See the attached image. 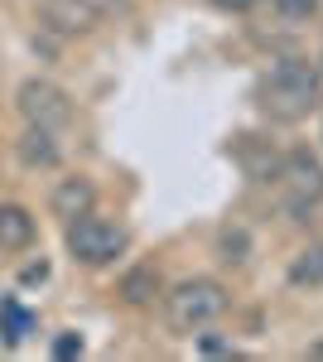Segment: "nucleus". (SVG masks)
Wrapping results in <instances>:
<instances>
[{
  "label": "nucleus",
  "instance_id": "f257e3e1",
  "mask_svg": "<svg viewBox=\"0 0 323 362\" xmlns=\"http://www.w3.org/2000/svg\"><path fill=\"white\" fill-rule=\"evenodd\" d=\"M319 107H323V78H319V68H309L299 58H285L261 83V112L270 121H304Z\"/></svg>",
  "mask_w": 323,
  "mask_h": 362
},
{
  "label": "nucleus",
  "instance_id": "7ed1b4c3",
  "mask_svg": "<svg viewBox=\"0 0 323 362\" xmlns=\"http://www.w3.org/2000/svg\"><path fill=\"white\" fill-rule=\"evenodd\" d=\"M126 242H131V232L111 218H97V213H82L68 223V251L82 266H111L126 251Z\"/></svg>",
  "mask_w": 323,
  "mask_h": 362
},
{
  "label": "nucleus",
  "instance_id": "20e7f679",
  "mask_svg": "<svg viewBox=\"0 0 323 362\" xmlns=\"http://www.w3.org/2000/svg\"><path fill=\"white\" fill-rule=\"evenodd\" d=\"M15 107L25 116V126H44V131H68L73 126V97L49 78H25L15 92Z\"/></svg>",
  "mask_w": 323,
  "mask_h": 362
},
{
  "label": "nucleus",
  "instance_id": "f3484780",
  "mask_svg": "<svg viewBox=\"0 0 323 362\" xmlns=\"http://www.w3.org/2000/svg\"><path fill=\"white\" fill-rule=\"evenodd\" d=\"M217 5H222V10H246L251 0H217Z\"/></svg>",
  "mask_w": 323,
  "mask_h": 362
},
{
  "label": "nucleus",
  "instance_id": "9d476101",
  "mask_svg": "<svg viewBox=\"0 0 323 362\" xmlns=\"http://www.w3.org/2000/svg\"><path fill=\"white\" fill-rule=\"evenodd\" d=\"M290 285H299V290H314V285H323V242L304 247L295 261H290Z\"/></svg>",
  "mask_w": 323,
  "mask_h": 362
},
{
  "label": "nucleus",
  "instance_id": "f8f14e48",
  "mask_svg": "<svg viewBox=\"0 0 323 362\" xmlns=\"http://www.w3.org/2000/svg\"><path fill=\"white\" fill-rule=\"evenodd\" d=\"M29 329H34V319H29L20 305H0V334L10 338V343H25Z\"/></svg>",
  "mask_w": 323,
  "mask_h": 362
},
{
  "label": "nucleus",
  "instance_id": "39448f33",
  "mask_svg": "<svg viewBox=\"0 0 323 362\" xmlns=\"http://www.w3.org/2000/svg\"><path fill=\"white\" fill-rule=\"evenodd\" d=\"M39 20L54 34H92L102 25V5L97 0H39Z\"/></svg>",
  "mask_w": 323,
  "mask_h": 362
},
{
  "label": "nucleus",
  "instance_id": "6e6552de",
  "mask_svg": "<svg viewBox=\"0 0 323 362\" xmlns=\"http://www.w3.org/2000/svg\"><path fill=\"white\" fill-rule=\"evenodd\" d=\"M34 213L25 203H0V251H29L34 247Z\"/></svg>",
  "mask_w": 323,
  "mask_h": 362
},
{
  "label": "nucleus",
  "instance_id": "9b49d317",
  "mask_svg": "<svg viewBox=\"0 0 323 362\" xmlns=\"http://www.w3.org/2000/svg\"><path fill=\"white\" fill-rule=\"evenodd\" d=\"M285 179H290L295 198H309V194H319V189H323V174H319V165H314V155H290Z\"/></svg>",
  "mask_w": 323,
  "mask_h": 362
},
{
  "label": "nucleus",
  "instance_id": "f03ea898",
  "mask_svg": "<svg viewBox=\"0 0 323 362\" xmlns=\"http://www.w3.org/2000/svg\"><path fill=\"white\" fill-rule=\"evenodd\" d=\"M164 314H169V324H174L179 334H198V329H208V324H217V319L227 314V290L208 276L179 280V285L164 295Z\"/></svg>",
  "mask_w": 323,
  "mask_h": 362
},
{
  "label": "nucleus",
  "instance_id": "1a4fd4ad",
  "mask_svg": "<svg viewBox=\"0 0 323 362\" xmlns=\"http://www.w3.org/2000/svg\"><path fill=\"white\" fill-rule=\"evenodd\" d=\"M155 295H160V271L150 266V261H140V266H131L126 276H121V300L135 309L155 305Z\"/></svg>",
  "mask_w": 323,
  "mask_h": 362
},
{
  "label": "nucleus",
  "instance_id": "0eeeda50",
  "mask_svg": "<svg viewBox=\"0 0 323 362\" xmlns=\"http://www.w3.org/2000/svg\"><path fill=\"white\" fill-rule=\"evenodd\" d=\"M15 155H20L29 169H54L58 160H63V150H58V131H44V126H25V136L15 140Z\"/></svg>",
  "mask_w": 323,
  "mask_h": 362
},
{
  "label": "nucleus",
  "instance_id": "4468645a",
  "mask_svg": "<svg viewBox=\"0 0 323 362\" xmlns=\"http://www.w3.org/2000/svg\"><path fill=\"white\" fill-rule=\"evenodd\" d=\"M270 5H275L285 20H309V15L319 10V0H270Z\"/></svg>",
  "mask_w": 323,
  "mask_h": 362
},
{
  "label": "nucleus",
  "instance_id": "423d86ee",
  "mask_svg": "<svg viewBox=\"0 0 323 362\" xmlns=\"http://www.w3.org/2000/svg\"><path fill=\"white\" fill-rule=\"evenodd\" d=\"M49 208H54V218L73 223V218H82V213H92V208H97V184H92L87 174L58 179V189L49 194Z\"/></svg>",
  "mask_w": 323,
  "mask_h": 362
},
{
  "label": "nucleus",
  "instance_id": "ddd939ff",
  "mask_svg": "<svg viewBox=\"0 0 323 362\" xmlns=\"http://www.w3.org/2000/svg\"><path fill=\"white\" fill-rule=\"evenodd\" d=\"M217 247H222V261H227V266H232V261H246V232L242 227H222Z\"/></svg>",
  "mask_w": 323,
  "mask_h": 362
},
{
  "label": "nucleus",
  "instance_id": "2eb2a0df",
  "mask_svg": "<svg viewBox=\"0 0 323 362\" xmlns=\"http://www.w3.org/2000/svg\"><path fill=\"white\" fill-rule=\"evenodd\" d=\"M54 358H82V334H58L54 338Z\"/></svg>",
  "mask_w": 323,
  "mask_h": 362
},
{
  "label": "nucleus",
  "instance_id": "dca6fc26",
  "mask_svg": "<svg viewBox=\"0 0 323 362\" xmlns=\"http://www.w3.org/2000/svg\"><path fill=\"white\" fill-rule=\"evenodd\" d=\"M39 280H49V261H29L25 266V285H39Z\"/></svg>",
  "mask_w": 323,
  "mask_h": 362
}]
</instances>
